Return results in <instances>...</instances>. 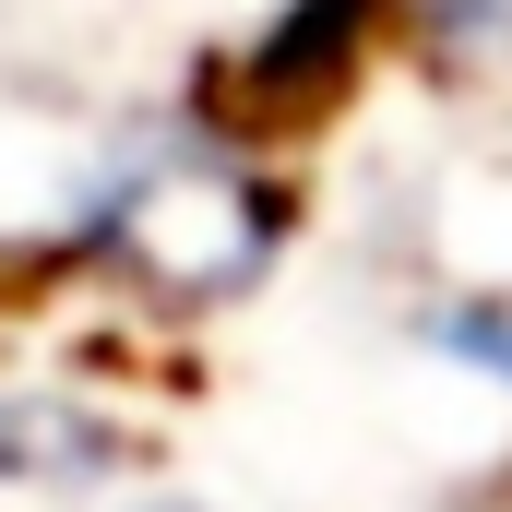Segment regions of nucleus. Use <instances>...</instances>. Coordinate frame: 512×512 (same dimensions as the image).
<instances>
[{"label":"nucleus","instance_id":"f03ea898","mask_svg":"<svg viewBox=\"0 0 512 512\" xmlns=\"http://www.w3.org/2000/svg\"><path fill=\"white\" fill-rule=\"evenodd\" d=\"M370 36H382V0H298L286 24H262V60H251V120H286V108H322L358 60H370Z\"/></svg>","mask_w":512,"mask_h":512},{"label":"nucleus","instance_id":"f257e3e1","mask_svg":"<svg viewBox=\"0 0 512 512\" xmlns=\"http://www.w3.org/2000/svg\"><path fill=\"white\" fill-rule=\"evenodd\" d=\"M60 251L131 274L155 310H227L286 251V191L227 120H143L84 167Z\"/></svg>","mask_w":512,"mask_h":512},{"label":"nucleus","instance_id":"20e7f679","mask_svg":"<svg viewBox=\"0 0 512 512\" xmlns=\"http://www.w3.org/2000/svg\"><path fill=\"white\" fill-rule=\"evenodd\" d=\"M429 346H441L453 370H477V382L512 393V298H441V310H429Z\"/></svg>","mask_w":512,"mask_h":512},{"label":"nucleus","instance_id":"7ed1b4c3","mask_svg":"<svg viewBox=\"0 0 512 512\" xmlns=\"http://www.w3.org/2000/svg\"><path fill=\"white\" fill-rule=\"evenodd\" d=\"M382 36L453 84H512V0H382Z\"/></svg>","mask_w":512,"mask_h":512}]
</instances>
